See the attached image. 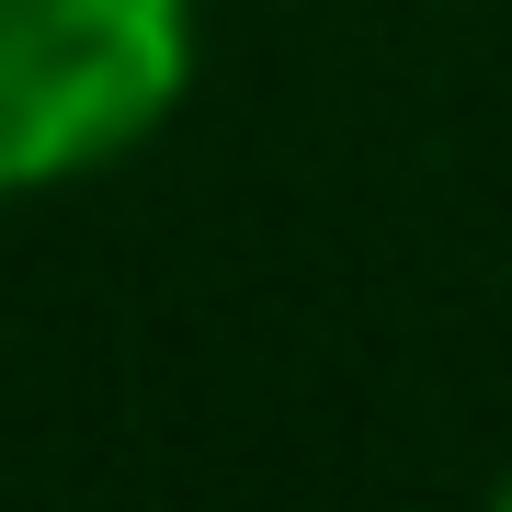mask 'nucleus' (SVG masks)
I'll return each instance as SVG.
<instances>
[{
    "label": "nucleus",
    "mask_w": 512,
    "mask_h": 512,
    "mask_svg": "<svg viewBox=\"0 0 512 512\" xmlns=\"http://www.w3.org/2000/svg\"><path fill=\"white\" fill-rule=\"evenodd\" d=\"M194 92V0H0V205L137 160Z\"/></svg>",
    "instance_id": "f257e3e1"
},
{
    "label": "nucleus",
    "mask_w": 512,
    "mask_h": 512,
    "mask_svg": "<svg viewBox=\"0 0 512 512\" xmlns=\"http://www.w3.org/2000/svg\"><path fill=\"white\" fill-rule=\"evenodd\" d=\"M501 501H512V478H501Z\"/></svg>",
    "instance_id": "f03ea898"
}]
</instances>
